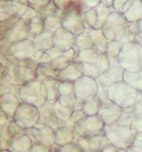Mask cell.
Wrapping results in <instances>:
<instances>
[{"label": "cell", "mask_w": 142, "mask_h": 152, "mask_svg": "<svg viewBox=\"0 0 142 152\" xmlns=\"http://www.w3.org/2000/svg\"><path fill=\"white\" fill-rule=\"evenodd\" d=\"M140 101L142 102V92H141V98H140Z\"/></svg>", "instance_id": "obj_25"}, {"label": "cell", "mask_w": 142, "mask_h": 152, "mask_svg": "<svg viewBox=\"0 0 142 152\" xmlns=\"http://www.w3.org/2000/svg\"><path fill=\"white\" fill-rule=\"evenodd\" d=\"M133 144H134V145L140 146V148H142V141H134V142H133Z\"/></svg>", "instance_id": "obj_22"}, {"label": "cell", "mask_w": 142, "mask_h": 152, "mask_svg": "<svg viewBox=\"0 0 142 152\" xmlns=\"http://www.w3.org/2000/svg\"><path fill=\"white\" fill-rule=\"evenodd\" d=\"M118 152H125V150H118Z\"/></svg>", "instance_id": "obj_24"}, {"label": "cell", "mask_w": 142, "mask_h": 152, "mask_svg": "<svg viewBox=\"0 0 142 152\" xmlns=\"http://www.w3.org/2000/svg\"><path fill=\"white\" fill-rule=\"evenodd\" d=\"M30 152H52V148L41 143H37V144H33Z\"/></svg>", "instance_id": "obj_19"}, {"label": "cell", "mask_w": 142, "mask_h": 152, "mask_svg": "<svg viewBox=\"0 0 142 152\" xmlns=\"http://www.w3.org/2000/svg\"><path fill=\"white\" fill-rule=\"evenodd\" d=\"M88 152H100V151H88Z\"/></svg>", "instance_id": "obj_26"}, {"label": "cell", "mask_w": 142, "mask_h": 152, "mask_svg": "<svg viewBox=\"0 0 142 152\" xmlns=\"http://www.w3.org/2000/svg\"><path fill=\"white\" fill-rule=\"evenodd\" d=\"M74 139H75V132L71 127L61 126L53 129V141L57 146H63L72 143L74 142Z\"/></svg>", "instance_id": "obj_13"}, {"label": "cell", "mask_w": 142, "mask_h": 152, "mask_svg": "<svg viewBox=\"0 0 142 152\" xmlns=\"http://www.w3.org/2000/svg\"><path fill=\"white\" fill-rule=\"evenodd\" d=\"M33 146L32 139L25 133L15 134L12 139L9 150L13 152H30Z\"/></svg>", "instance_id": "obj_12"}, {"label": "cell", "mask_w": 142, "mask_h": 152, "mask_svg": "<svg viewBox=\"0 0 142 152\" xmlns=\"http://www.w3.org/2000/svg\"><path fill=\"white\" fill-rule=\"evenodd\" d=\"M101 107H102V101L96 94L86 100H84L83 104H82V110L85 114V116H94V115L99 114Z\"/></svg>", "instance_id": "obj_14"}, {"label": "cell", "mask_w": 142, "mask_h": 152, "mask_svg": "<svg viewBox=\"0 0 142 152\" xmlns=\"http://www.w3.org/2000/svg\"><path fill=\"white\" fill-rule=\"evenodd\" d=\"M40 121V111L31 103H23L14 114V123L20 129H30Z\"/></svg>", "instance_id": "obj_6"}, {"label": "cell", "mask_w": 142, "mask_h": 152, "mask_svg": "<svg viewBox=\"0 0 142 152\" xmlns=\"http://www.w3.org/2000/svg\"><path fill=\"white\" fill-rule=\"evenodd\" d=\"M103 133L110 143L119 150H126L134 142V134L130 125H122L118 123L105 124Z\"/></svg>", "instance_id": "obj_3"}, {"label": "cell", "mask_w": 142, "mask_h": 152, "mask_svg": "<svg viewBox=\"0 0 142 152\" xmlns=\"http://www.w3.org/2000/svg\"><path fill=\"white\" fill-rule=\"evenodd\" d=\"M0 152H13V151H10L9 149H6V150H0Z\"/></svg>", "instance_id": "obj_23"}, {"label": "cell", "mask_w": 142, "mask_h": 152, "mask_svg": "<svg viewBox=\"0 0 142 152\" xmlns=\"http://www.w3.org/2000/svg\"><path fill=\"white\" fill-rule=\"evenodd\" d=\"M125 69L121 67L119 65L116 66H111L106 72H103L101 75L97 78V82L100 84V86L103 88H109L111 85L119 83L123 81V76H124Z\"/></svg>", "instance_id": "obj_10"}, {"label": "cell", "mask_w": 142, "mask_h": 152, "mask_svg": "<svg viewBox=\"0 0 142 152\" xmlns=\"http://www.w3.org/2000/svg\"><path fill=\"white\" fill-rule=\"evenodd\" d=\"M74 64L82 75L92 78H98L103 72L109 68L108 58L96 49L80 50L74 58Z\"/></svg>", "instance_id": "obj_1"}, {"label": "cell", "mask_w": 142, "mask_h": 152, "mask_svg": "<svg viewBox=\"0 0 142 152\" xmlns=\"http://www.w3.org/2000/svg\"><path fill=\"white\" fill-rule=\"evenodd\" d=\"M118 150H119V149H117L116 146H114L111 143H109V144L103 146L100 152H118Z\"/></svg>", "instance_id": "obj_20"}, {"label": "cell", "mask_w": 142, "mask_h": 152, "mask_svg": "<svg viewBox=\"0 0 142 152\" xmlns=\"http://www.w3.org/2000/svg\"><path fill=\"white\" fill-rule=\"evenodd\" d=\"M131 128L134 134V141H142V117L134 118L131 124Z\"/></svg>", "instance_id": "obj_17"}, {"label": "cell", "mask_w": 142, "mask_h": 152, "mask_svg": "<svg viewBox=\"0 0 142 152\" xmlns=\"http://www.w3.org/2000/svg\"><path fill=\"white\" fill-rule=\"evenodd\" d=\"M55 152H85V151L78 145V143L72 142V143H68L66 145L57 146V150H55Z\"/></svg>", "instance_id": "obj_18"}, {"label": "cell", "mask_w": 142, "mask_h": 152, "mask_svg": "<svg viewBox=\"0 0 142 152\" xmlns=\"http://www.w3.org/2000/svg\"><path fill=\"white\" fill-rule=\"evenodd\" d=\"M125 152H142V148H140V146H138V145H134V144H132L130 148H127V149L125 150Z\"/></svg>", "instance_id": "obj_21"}, {"label": "cell", "mask_w": 142, "mask_h": 152, "mask_svg": "<svg viewBox=\"0 0 142 152\" xmlns=\"http://www.w3.org/2000/svg\"><path fill=\"white\" fill-rule=\"evenodd\" d=\"M74 92L78 102H83L98 93V84L94 78L89 76H81L74 83Z\"/></svg>", "instance_id": "obj_7"}, {"label": "cell", "mask_w": 142, "mask_h": 152, "mask_svg": "<svg viewBox=\"0 0 142 152\" xmlns=\"http://www.w3.org/2000/svg\"><path fill=\"white\" fill-rule=\"evenodd\" d=\"M31 134L26 133L33 141V144L41 143L45 145L51 146L56 145L53 141V129L47 124H37L34 127L30 128Z\"/></svg>", "instance_id": "obj_8"}, {"label": "cell", "mask_w": 142, "mask_h": 152, "mask_svg": "<svg viewBox=\"0 0 142 152\" xmlns=\"http://www.w3.org/2000/svg\"><path fill=\"white\" fill-rule=\"evenodd\" d=\"M118 65L129 72H138L142 68V45L129 42L122 45L118 55Z\"/></svg>", "instance_id": "obj_4"}, {"label": "cell", "mask_w": 142, "mask_h": 152, "mask_svg": "<svg viewBox=\"0 0 142 152\" xmlns=\"http://www.w3.org/2000/svg\"><path fill=\"white\" fill-rule=\"evenodd\" d=\"M74 142L78 143V145L81 146L85 152L88 151H101L105 145L109 144V140L107 139V136L105 135V133H101L96 136L92 137H81L75 134V139Z\"/></svg>", "instance_id": "obj_9"}, {"label": "cell", "mask_w": 142, "mask_h": 152, "mask_svg": "<svg viewBox=\"0 0 142 152\" xmlns=\"http://www.w3.org/2000/svg\"><path fill=\"white\" fill-rule=\"evenodd\" d=\"M123 81L131 85L132 88L139 90L142 92V68L138 72H129L125 70L124 76H123Z\"/></svg>", "instance_id": "obj_15"}, {"label": "cell", "mask_w": 142, "mask_h": 152, "mask_svg": "<svg viewBox=\"0 0 142 152\" xmlns=\"http://www.w3.org/2000/svg\"><path fill=\"white\" fill-rule=\"evenodd\" d=\"M105 123L99 115L94 116H85L81 121L74 124L73 129L76 135L81 137H92L103 133Z\"/></svg>", "instance_id": "obj_5"}, {"label": "cell", "mask_w": 142, "mask_h": 152, "mask_svg": "<svg viewBox=\"0 0 142 152\" xmlns=\"http://www.w3.org/2000/svg\"><path fill=\"white\" fill-rule=\"evenodd\" d=\"M108 98L111 102L123 109L134 106L141 98V92L124 81L108 88Z\"/></svg>", "instance_id": "obj_2"}, {"label": "cell", "mask_w": 142, "mask_h": 152, "mask_svg": "<svg viewBox=\"0 0 142 152\" xmlns=\"http://www.w3.org/2000/svg\"><path fill=\"white\" fill-rule=\"evenodd\" d=\"M123 111L124 109L122 107L110 101L108 103H103L98 115L101 117L105 124H114L119 121L121 116L123 115Z\"/></svg>", "instance_id": "obj_11"}, {"label": "cell", "mask_w": 142, "mask_h": 152, "mask_svg": "<svg viewBox=\"0 0 142 152\" xmlns=\"http://www.w3.org/2000/svg\"><path fill=\"white\" fill-rule=\"evenodd\" d=\"M53 113L56 115V117L58 118L60 121H66L68 119H71V116L72 113L71 111V108L68 107H65L63 104H60L59 102H57L53 107Z\"/></svg>", "instance_id": "obj_16"}]
</instances>
